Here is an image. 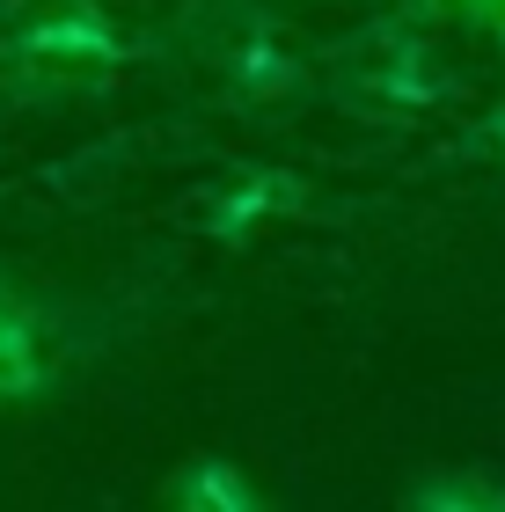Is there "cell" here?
<instances>
[{"instance_id":"obj_1","label":"cell","mask_w":505,"mask_h":512,"mask_svg":"<svg viewBox=\"0 0 505 512\" xmlns=\"http://www.w3.org/2000/svg\"><path fill=\"white\" fill-rule=\"evenodd\" d=\"M191 512H257V505L242 498V483L227 476V469H205L198 491H191Z\"/></svg>"},{"instance_id":"obj_2","label":"cell","mask_w":505,"mask_h":512,"mask_svg":"<svg viewBox=\"0 0 505 512\" xmlns=\"http://www.w3.org/2000/svg\"><path fill=\"white\" fill-rule=\"evenodd\" d=\"M418 512H505V498L491 491H469V483H440V491H425Z\"/></svg>"},{"instance_id":"obj_3","label":"cell","mask_w":505,"mask_h":512,"mask_svg":"<svg viewBox=\"0 0 505 512\" xmlns=\"http://www.w3.org/2000/svg\"><path fill=\"white\" fill-rule=\"evenodd\" d=\"M484 8H491V15H498V22H505V0H484Z\"/></svg>"}]
</instances>
